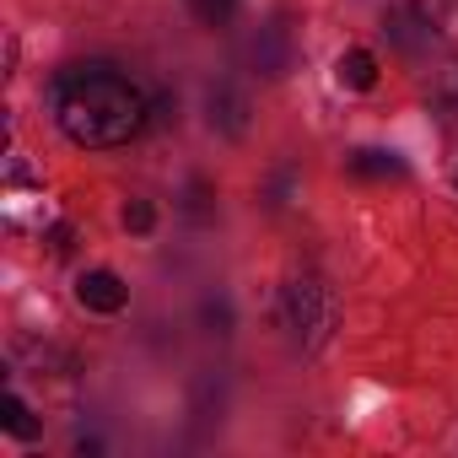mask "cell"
Instances as JSON below:
<instances>
[{
	"label": "cell",
	"instance_id": "ba28073f",
	"mask_svg": "<svg viewBox=\"0 0 458 458\" xmlns=\"http://www.w3.org/2000/svg\"><path fill=\"white\" fill-rule=\"evenodd\" d=\"M335 76H340V87L367 92V87H377V55L372 49H345L340 65H335Z\"/></svg>",
	"mask_w": 458,
	"mask_h": 458
},
{
	"label": "cell",
	"instance_id": "52a82bcc",
	"mask_svg": "<svg viewBox=\"0 0 458 458\" xmlns=\"http://www.w3.org/2000/svg\"><path fill=\"white\" fill-rule=\"evenodd\" d=\"M410 12L420 17V28L442 44V38H458V0H410Z\"/></svg>",
	"mask_w": 458,
	"mask_h": 458
},
{
	"label": "cell",
	"instance_id": "7a4b0ae2",
	"mask_svg": "<svg viewBox=\"0 0 458 458\" xmlns=\"http://www.w3.org/2000/svg\"><path fill=\"white\" fill-rule=\"evenodd\" d=\"M281 313H286V329H292V340H297L302 351H318V345L335 335V324H340L335 292H329L324 281H313V276H297V281L286 286Z\"/></svg>",
	"mask_w": 458,
	"mask_h": 458
},
{
	"label": "cell",
	"instance_id": "4fadbf2b",
	"mask_svg": "<svg viewBox=\"0 0 458 458\" xmlns=\"http://www.w3.org/2000/svg\"><path fill=\"white\" fill-rule=\"evenodd\" d=\"M124 226H130V233H151V226H157L151 199H130V205H124Z\"/></svg>",
	"mask_w": 458,
	"mask_h": 458
},
{
	"label": "cell",
	"instance_id": "9c48e42d",
	"mask_svg": "<svg viewBox=\"0 0 458 458\" xmlns=\"http://www.w3.org/2000/svg\"><path fill=\"white\" fill-rule=\"evenodd\" d=\"M345 167H351L356 178H404V162H399L394 151H351Z\"/></svg>",
	"mask_w": 458,
	"mask_h": 458
},
{
	"label": "cell",
	"instance_id": "277c9868",
	"mask_svg": "<svg viewBox=\"0 0 458 458\" xmlns=\"http://www.w3.org/2000/svg\"><path fill=\"white\" fill-rule=\"evenodd\" d=\"M210 124L221 130V135H249V92L243 87H233V81H221V87H210Z\"/></svg>",
	"mask_w": 458,
	"mask_h": 458
},
{
	"label": "cell",
	"instance_id": "3957f363",
	"mask_svg": "<svg viewBox=\"0 0 458 458\" xmlns=\"http://www.w3.org/2000/svg\"><path fill=\"white\" fill-rule=\"evenodd\" d=\"M243 55H249V65H254V76H265V81H281V76H292V65H297V44H292V33H286L281 22L254 28L249 44H243Z\"/></svg>",
	"mask_w": 458,
	"mask_h": 458
},
{
	"label": "cell",
	"instance_id": "5bb4252c",
	"mask_svg": "<svg viewBox=\"0 0 458 458\" xmlns=\"http://www.w3.org/2000/svg\"><path fill=\"white\" fill-rule=\"evenodd\" d=\"M173 108H178V103H173V98L162 92V98L151 103V124H167V119H173Z\"/></svg>",
	"mask_w": 458,
	"mask_h": 458
},
{
	"label": "cell",
	"instance_id": "8992f818",
	"mask_svg": "<svg viewBox=\"0 0 458 458\" xmlns=\"http://www.w3.org/2000/svg\"><path fill=\"white\" fill-rule=\"evenodd\" d=\"M383 33H388V38H394V44H399L404 55H420V49H431V44H437V38H431V33L420 28V17H415L410 6L388 12V17H383Z\"/></svg>",
	"mask_w": 458,
	"mask_h": 458
},
{
	"label": "cell",
	"instance_id": "6da1fadb",
	"mask_svg": "<svg viewBox=\"0 0 458 458\" xmlns=\"http://www.w3.org/2000/svg\"><path fill=\"white\" fill-rule=\"evenodd\" d=\"M55 119L76 146L108 151L151 124V103L114 65H71L55 76Z\"/></svg>",
	"mask_w": 458,
	"mask_h": 458
},
{
	"label": "cell",
	"instance_id": "7c38bea8",
	"mask_svg": "<svg viewBox=\"0 0 458 458\" xmlns=\"http://www.w3.org/2000/svg\"><path fill=\"white\" fill-rule=\"evenodd\" d=\"M431 103H437L442 114H458V60H453L447 71H437V81H431Z\"/></svg>",
	"mask_w": 458,
	"mask_h": 458
},
{
	"label": "cell",
	"instance_id": "30bf717a",
	"mask_svg": "<svg viewBox=\"0 0 458 458\" xmlns=\"http://www.w3.org/2000/svg\"><path fill=\"white\" fill-rule=\"evenodd\" d=\"M0 420H6V431H12V437H22V442H33V437H38V420L28 415V404H22L17 394H6V404H0Z\"/></svg>",
	"mask_w": 458,
	"mask_h": 458
},
{
	"label": "cell",
	"instance_id": "8fae6325",
	"mask_svg": "<svg viewBox=\"0 0 458 458\" xmlns=\"http://www.w3.org/2000/svg\"><path fill=\"white\" fill-rule=\"evenodd\" d=\"M189 12H194L199 28H226L238 12V0H189Z\"/></svg>",
	"mask_w": 458,
	"mask_h": 458
},
{
	"label": "cell",
	"instance_id": "5b68a950",
	"mask_svg": "<svg viewBox=\"0 0 458 458\" xmlns=\"http://www.w3.org/2000/svg\"><path fill=\"white\" fill-rule=\"evenodd\" d=\"M124 281L114 276V270H87L81 281H76V302L81 308H92V313H119L124 308Z\"/></svg>",
	"mask_w": 458,
	"mask_h": 458
},
{
	"label": "cell",
	"instance_id": "9a60e30c",
	"mask_svg": "<svg viewBox=\"0 0 458 458\" xmlns=\"http://www.w3.org/2000/svg\"><path fill=\"white\" fill-rule=\"evenodd\" d=\"M49 243H55V254H71V226H55Z\"/></svg>",
	"mask_w": 458,
	"mask_h": 458
}]
</instances>
